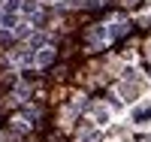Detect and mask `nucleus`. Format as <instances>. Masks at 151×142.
Listing matches in <instances>:
<instances>
[{"label":"nucleus","mask_w":151,"mask_h":142,"mask_svg":"<svg viewBox=\"0 0 151 142\" xmlns=\"http://www.w3.org/2000/svg\"><path fill=\"white\" fill-rule=\"evenodd\" d=\"M151 121V106H136L133 109V124H148Z\"/></svg>","instance_id":"obj_1"},{"label":"nucleus","mask_w":151,"mask_h":142,"mask_svg":"<svg viewBox=\"0 0 151 142\" xmlns=\"http://www.w3.org/2000/svg\"><path fill=\"white\" fill-rule=\"evenodd\" d=\"M94 118H97V124H109V109L106 106H97L94 109Z\"/></svg>","instance_id":"obj_3"},{"label":"nucleus","mask_w":151,"mask_h":142,"mask_svg":"<svg viewBox=\"0 0 151 142\" xmlns=\"http://www.w3.org/2000/svg\"><path fill=\"white\" fill-rule=\"evenodd\" d=\"M3 24H6V27H15V15H12V12H9V15L3 18Z\"/></svg>","instance_id":"obj_5"},{"label":"nucleus","mask_w":151,"mask_h":142,"mask_svg":"<svg viewBox=\"0 0 151 142\" xmlns=\"http://www.w3.org/2000/svg\"><path fill=\"white\" fill-rule=\"evenodd\" d=\"M52 58H55V48H42L40 55H36V63H40V67H45V63H52Z\"/></svg>","instance_id":"obj_2"},{"label":"nucleus","mask_w":151,"mask_h":142,"mask_svg":"<svg viewBox=\"0 0 151 142\" xmlns=\"http://www.w3.org/2000/svg\"><path fill=\"white\" fill-rule=\"evenodd\" d=\"M124 30H127V21H112V36H118Z\"/></svg>","instance_id":"obj_4"}]
</instances>
